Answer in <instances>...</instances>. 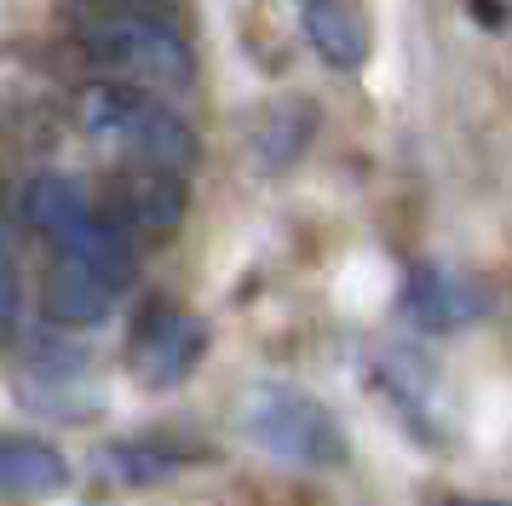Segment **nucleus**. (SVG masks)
<instances>
[{
    "label": "nucleus",
    "mask_w": 512,
    "mask_h": 506,
    "mask_svg": "<svg viewBox=\"0 0 512 506\" xmlns=\"http://www.w3.org/2000/svg\"><path fill=\"white\" fill-rule=\"evenodd\" d=\"M121 288H127V276L81 265V259H58V271L47 276V294H41V311L52 322H70V328H93L116 311Z\"/></svg>",
    "instance_id": "nucleus-5"
},
{
    "label": "nucleus",
    "mask_w": 512,
    "mask_h": 506,
    "mask_svg": "<svg viewBox=\"0 0 512 506\" xmlns=\"http://www.w3.org/2000/svg\"><path fill=\"white\" fill-rule=\"evenodd\" d=\"M305 41L334 69H357L369 58V29L346 0H305Z\"/></svg>",
    "instance_id": "nucleus-8"
},
{
    "label": "nucleus",
    "mask_w": 512,
    "mask_h": 506,
    "mask_svg": "<svg viewBox=\"0 0 512 506\" xmlns=\"http://www.w3.org/2000/svg\"><path fill=\"white\" fill-rule=\"evenodd\" d=\"M81 46L133 87L167 92V87H190V75H196V52L185 46V35L167 29L162 18H150V12H133V6L116 12V18L81 23Z\"/></svg>",
    "instance_id": "nucleus-2"
},
{
    "label": "nucleus",
    "mask_w": 512,
    "mask_h": 506,
    "mask_svg": "<svg viewBox=\"0 0 512 506\" xmlns=\"http://www.w3.org/2000/svg\"><path fill=\"white\" fill-rule=\"evenodd\" d=\"M70 489V460L41 437H6L0 443V501H41Z\"/></svg>",
    "instance_id": "nucleus-7"
},
{
    "label": "nucleus",
    "mask_w": 512,
    "mask_h": 506,
    "mask_svg": "<svg viewBox=\"0 0 512 506\" xmlns=\"http://www.w3.org/2000/svg\"><path fill=\"white\" fill-rule=\"evenodd\" d=\"M208 357V322L179 311V305H150L139 322H133V340H127V363L144 386H179L190 368Z\"/></svg>",
    "instance_id": "nucleus-4"
},
{
    "label": "nucleus",
    "mask_w": 512,
    "mask_h": 506,
    "mask_svg": "<svg viewBox=\"0 0 512 506\" xmlns=\"http://www.w3.org/2000/svg\"><path fill=\"white\" fill-rule=\"evenodd\" d=\"M18 317H24V276H18V259L0 242V345L18 334Z\"/></svg>",
    "instance_id": "nucleus-12"
},
{
    "label": "nucleus",
    "mask_w": 512,
    "mask_h": 506,
    "mask_svg": "<svg viewBox=\"0 0 512 506\" xmlns=\"http://www.w3.org/2000/svg\"><path fill=\"white\" fill-rule=\"evenodd\" d=\"M242 432L265 455L294 460V466H340L346 460V432L334 409H323L311 391L294 386H254L242 403Z\"/></svg>",
    "instance_id": "nucleus-3"
},
{
    "label": "nucleus",
    "mask_w": 512,
    "mask_h": 506,
    "mask_svg": "<svg viewBox=\"0 0 512 506\" xmlns=\"http://www.w3.org/2000/svg\"><path fill=\"white\" fill-rule=\"evenodd\" d=\"M87 213H93V202H87V190L75 179L47 173V179H35L24 190V219L35 230H47V236H64V230H70L75 219H87Z\"/></svg>",
    "instance_id": "nucleus-10"
},
{
    "label": "nucleus",
    "mask_w": 512,
    "mask_h": 506,
    "mask_svg": "<svg viewBox=\"0 0 512 506\" xmlns=\"http://www.w3.org/2000/svg\"><path fill=\"white\" fill-rule=\"evenodd\" d=\"M173 449H150V443H116L110 449V466H116L127 483H156V478H167L173 472Z\"/></svg>",
    "instance_id": "nucleus-11"
},
{
    "label": "nucleus",
    "mask_w": 512,
    "mask_h": 506,
    "mask_svg": "<svg viewBox=\"0 0 512 506\" xmlns=\"http://www.w3.org/2000/svg\"><path fill=\"white\" fill-rule=\"evenodd\" d=\"M121 219H133L139 230H167L185 219V190H179V173H162V167H144L139 179L121 190Z\"/></svg>",
    "instance_id": "nucleus-9"
},
{
    "label": "nucleus",
    "mask_w": 512,
    "mask_h": 506,
    "mask_svg": "<svg viewBox=\"0 0 512 506\" xmlns=\"http://www.w3.org/2000/svg\"><path fill=\"white\" fill-rule=\"evenodd\" d=\"M403 305H409L415 328H426V334H449V328H466V322L484 311V294H478L472 282H461L455 271L426 265V271L409 276V294H403Z\"/></svg>",
    "instance_id": "nucleus-6"
},
{
    "label": "nucleus",
    "mask_w": 512,
    "mask_h": 506,
    "mask_svg": "<svg viewBox=\"0 0 512 506\" xmlns=\"http://www.w3.org/2000/svg\"><path fill=\"white\" fill-rule=\"evenodd\" d=\"M81 127L93 138H104V144H116L121 156H133L139 167H162V173H185L202 156V144H196L185 115L156 104V98H144L133 81L87 92L81 98Z\"/></svg>",
    "instance_id": "nucleus-1"
},
{
    "label": "nucleus",
    "mask_w": 512,
    "mask_h": 506,
    "mask_svg": "<svg viewBox=\"0 0 512 506\" xmlns=\"http://www.w3.org/2000/svg\"><path fill=\"white\" fill-rule=\"evenodd\" d=\"M455 506H495V501H455Z\"/></svg>",
    "instance_id": "nucleus-13"
}]
</instances>
